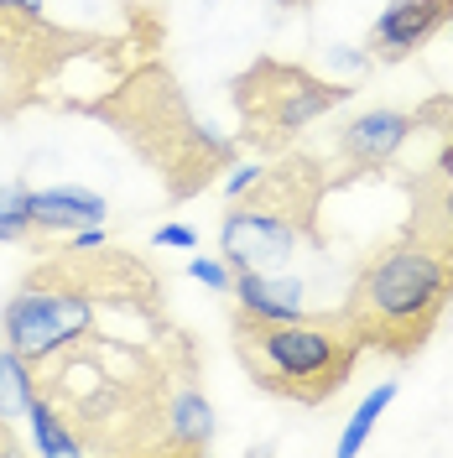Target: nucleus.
<instances>
[{
  "label": "nucleus",
  "instance_id": "obj_1",
  "mask_svg": "<svg viewBox=\"0 0 453 458\" xmlns=\"http://www.w3.org/2000/svg\"><path fill=\"white\" fill-rule=\"evenodd\" d=\"M27 365L79 454H167V406L199 380V344L167 308H110Z\"/></svg>",
  "mask_w": 453,
  "mask_h": 458
},
{
  "label": "nucleus",
  "instance_id": "obj_2",
  "mask_svg": "<svg viewBox=\"0 0 453 458\" xmlns=\"http://www.w3.org/2000/svg\"><path fill=\"white\" fill-rule=\"evenodd\" d=\"M412 188V182H406ZM453 308V219L427 188L391 240H380L344 292L339 318L355 339L386 360H417Z\"/></svg>",
  "mask_w": 453,
  "mask_h": 458
},
{
  "label": "nucleus",
  "instance_id": "obj_3",
  "mask_svg": "<svg viewBox=\"0 0 453 458\" xmlns=\"http://www.w3.org/2000/svg\"><path fill=\"white\" fill-rule=\"evenodd\" d=\"M73 110L110 125L115 136L131 146V157L146 172H157V182L167 188L172 203L199 199L203 188H214L219 172H229L235 157H240V141L209 131L193 114L177 73L162 57H141V63L120 68L99 94L73 99Z\"/></svg>",
  "mask_w": 453,
  "mask_h": 458
},
{
  "label": "nucleus",
  "instance_id": "obj_4",
  "mask_svg": "<svg viewBox=\"0 0 453 458\" xmlns=\"http://www.w3.org/2000/svg\"><path fill=\"white\" fill-rule=\"evenodd\" d=\"M110 308H167V286L157 266L136 250H42L21 286L0 308V334L21 360H42L47 349L73 339L84 323H94Z\"/></svg>",
  "mask_w": 453,
  "mask_h": 458
},
{
  "label": "nucleus",
  "instance_id": "obj_5",
  "mask_svg": "<svg viewBox=\"0 0 453 458\" xmlns=\"http://www.w3.org/2000/svg\"><path fill=\"white\" fill-rule=\"evenodd\" d=\"M334 172L308 151H277L229 199L219 219V250L235 271H286L297 250H323V199Z\"/></svg>",
  "mask_w": 453,
  "mask_h": 458
},
{
  "label": "nucleus",
  "instance_id": "obj_6",
  "mask_svg": "<svg viewBox=\"0 0 453 458\" xmlns=\"http://www.w3.org/2000/svg\"><path fill=\"white\" fill-rule=\"evenodd\" d=\"M235 360L255 386L292 406H323L355 380L365 344L344 328L339 313L323 318H255L245 308L229 313Z\"/></svg>",
  "mask_w": 453,
  "mask_h": 458
},
{
  "label": "nucleus",
  "instance_id": "obj_7",
  "mask_svg": "<svg viewBox=\"0 0 453 458\" xmlns=\"http://www.w3.org/2000/svg\"><path fill=\"white\" fill-rule=\"evenodd\" d=\"M125 37H99L53 21L47 11H31L16 0H0V114H16L27 105H63V84L73 68H125Z\"/></svg>",
  "mask_w": 453,
  "mask_h": 458
},
{
  "label": "nucleus",
  "instance_id": "obj_8",
  "mask_svg": "<svg viewBox=\"0 0 453 458\" xmlns=\"http://www.w3.org/2000/svg\"><path fill=\"white\" fill-rule=\"evenodd\" d=\"M355 89L318 79L303 63H282V57H255L245 73H235L229 99L240 114V146L245 151H292V141L318 125L323 114H334Z\"/></svg>",
  "mask_w": 453,
  "mask_h": 458
},
{
  "label": "nucleus",
  "instance_id": "obj_9",
  "mask_svg": "<svg viewBox=\"0 0 453 458\" xmlns=\"http://www.w3.org/2000/svg\"><path fill=\"white\" fill-rule=\"evenodd\" d=\"M406 141H412V114L406 110L355 114L339 131V141H334V157H339V167H344V172H334V188H339V182H355V177L386 172L401 151H406Z\"/></svg>",
  "mask_w": 453,
  "mask_h": 458
},
{
  "label": "nucleus",
  "instance_id": "obj_10",
  "mask_svg": "<svg viewBox=\"0 0 453 458\" xmlns=\"http://www.w3.org/2000/svg\"><path fill=\"white\" fill-rule=\"evenodd\" d=\"M453 0H391L370 27V57L375 63H406L432 42V31L449 27Z\"/></svg>",
  "mask_w": 453,
  "mask_h": 458
},
{
  "label": "nucleus",
  "instance_id": "obj_11",
  "mask_svg": "<svg viewBox=\"0 0 453 458\" xmlns=\"http://www.w3.org/2000/svg\"><path fill=\"white\" fill-rule=\"evenodd\" d=\"M110 203L89 188H42L31 193V240H53L63 229H84V225H105Z\"/></svg>",
  "mask_w": 453,
  "mask_h": 458
},
{
  "label": "nucleus",
  "instance_id": "obj_12",
  "mask_svg": "<svg viewBox=\"0 0 453 458\" xmlns=\"http://www.w3.org/2000/svg\"><path fill=\"white\" fill-rule=\"evenodd\" d=\"M235 308H245L255 318H303V282H286L277 271H235L229 286Z\"/></svg>",
  "mask_w": 453,
  "mask_h": 458
},
{
  "label": "nucleus",
  "instance_id": "obj_13",
  "mask_svg": "<svg viewBox=\"0 0 453 458\" xmlns=\"http://www.w3.org/2000/svg\"><path fill=\"white\" fill-rule=\"evenodd\" d=\"M209 443H214V406L203 401L199 380H188L167 406V454H203Z\"/></svg>",
  "mask_w": 453,
  "mask_h": 458
},
{
  "label": "nucleus",
  "instance_id": "obj_14",
  "mask_svg": "<svg viewBox=\"0 0 453 458\" xmlns=\"http://www.w3.org/2000/svg\"><path fill=\"white\" fill-rule=\"evenodd\" d=\"M397 391H401L397 380H380V386H375V391H370V396L360 401V406H355L349 428L339 432V454H344V458H355L360 448H365V437L375 432V422H380V411H386V406L397 401Z\"/></svg>",
  "mask_w": 453,
  "mask_h": 458
},
{
  "label": "nucleus",
  "instance_id": "obj_15",
  "mask_svg": "<svg viewBox=\"0 0 453 458\" xmlns=\"http://www.w3.org/2000/svg\"><path fill=\"white\" fill-rule=\"evenodd\" d=\"M31 391H37L31 386V365L5 344L0 349V417H21L31 406Z\"/></svg>",
  "mask_w": 453,
  "mask_h": 458
},
{
  "label": "nucleus",
  "instance_id": "obj_16",
  "mask_svg": "<svg viewBox=\"0 0 453 458\" xmlns=\"http://www.w3.org/2000/svg\"><path fill=\"white\" fill-rule=\"evenodd\" d=\"M27 417H31V437H37V448H42V454H57V458H73V454H79V437L68 432V422H63L53 406L37 396V391H31Z\"/></svg>",
  "mask_w": 453,
  "mask_h": 458
},
{
  "label": "nucleus",
  "instance_id": "obj_17",
  "mask_svg": "<svg viewBox=\"0 0 453 458\" xmlns=\"http://www.w3.org/2000/svg\"><path fill=\"white\" fill-rule=\"evenodd\" d=\"M31 240V188L0 182V245Z\"/></svg>",
  "mask_w": 453,
  "mask_h": 458
},
{
  "label": "nucleus",
  "instance_id": "obj_18",
  "mask_svg": "<svg viewBox=\"0 0 453 458\" xmlns=\"http://www.w3.org/2000/svg\"><path fill=\"white\" fill-rule=\"evenodd\" d=\"M188 276L193 282H203V286H214V292H229L235 286V266L229 260H188Z\"/></svg>",
  "mask_w": 453,
  "mask_h": 458
},
{
  "label": "nucleus",
  "instance_id": "obj_19",
  "mask_svg": "<svg viewBox=\"0 0 453 458\" xmlns=\"http://www.w3.org/2000/svg\"><path fill=\"white\" fill-rule=\"evenodd\" d=\"M151 245H172V250H193L199 245V234L188 225H162L157 234H151Z\"/></svg>",
  "mask_w": 453,
  "mask_h": 458
},
{
  "label": "nucleus",
  "instance_id": "obj_20",
  "mask_svg": "<svg viewBox=\"0 0 453 458\" xmlns=\"http://www.w3.org/2000/svg\"><path fill=\"white\" fill-rule=\"evenodd\" d=\"M0 454H21V443L11 432V417H0Z\"/></svg>",
  "mask_w": 453,
  "mask_h": 458
},
{
  "label": "nucleus",
  "instance_id": "obj_21",
  "mask_svg": "<svg viewBox=\"0 0 453 458\" xmlns=\"http://www.w3.org/2000/svg\"><path fill=\"white\" fill-rule=\"evenodd\" d=\"M277 5H292V11H297V5H308V0H277Z\"/></svg>",
  "mask_w": 453,
  "mask_h": 458
},
{
  "label": "nucleus",
  "instance_id": "obj_22",
  "mask_svg": "<svg viewBox=\"0 0 453 458\" xmlns=\"http://www.w3.org/2000/svg\"><path fill=\"white\" fill-rule=\"evenodd\" d=\"M449 31H453V16H449Z\"/></svg>",
  "mask_w": 453,
  "mask_h": 458
}]
</instances>
